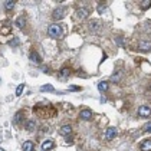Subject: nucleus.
Returning <instances> with one entry per match:
<instances>
[{
    "label": "nucleus",
    "instance_id": "f257e3e1",
    "mask_svg": "<svg viewBox=\"0 0 151 151\" xmlns=\"http://www.w3.org/2000/svg\"><path fill=\"white\" fill-rule=\"evenodd\" d=\"M47 33L53 39H59V37H62V35H63V27L58 23H52L47 27Z\"/></svg>",
    "mask_w": 151,
    "mask_h": 151
},
{
    "label": "nucleus",
    "instance_id": "f03ea898",
    "mask_svg": "<svg viewBox=\"0 0 151 151\" xmlns=\"http://www.w3.org/2000/svg\"><path fill=\"white\" fill-rule=\"evenodd\" d=\"M89 13H91V9H89V7H79V9L75 12L73 17L78 19V20H83V19H86V17L89 16Z\"/></svg>",
    "mask_w": 151,
    "mask_h": 151
},
{
    "label": "nucleus",
    "instance_id": "7ed1b4c3",
    "mask_svg": "<svg viewBox=\"0 0 151 151\" xmlns=\"http://www.w3.org/2000/svg\"><path fill=\"white\" fill-rule=\"evenodd\" d=\"M66 14V9L65 7H56L53 12H52V19L53 20H62Z\"/></svg>",
    "mask_w": 151,
    "mask_h": 151
},
{
    "label": "nucleus",
    "instance_id": "20e7f679",
    "mask_svg": "<svg viewBox=\"0 0 151 151\" xmlns=\"http://www.w3.org/2000/svg\"><path fill=\"white\" fill-rule=\"evenodd\" d=\"M101 27H102V24H101L99 20H96V19L89 20V23H88V29H89L92 33H98V32L101 30Z\"/></svg>",
    "mask_w": 151,
    "mask_h": 151
},
{
    "label": "nucleus",
    "instance_id": "39448f33",
    "mask_svg": "<svg viewBox=\"0 0 151 151\" xmlns=\"http://www.w3.org/2000/svg\"><path fill=\"white\" fill-rule=\"evenodd\" d=\"M116 134H118L116 128L115 127H109V128H106V131H105V138L106 139H114L116 137Z\"/></svg>",
    "mask_w": 151,
    "mask_h": 151
},
{
    "label": "nucleus",
    "instance_id": "423d86ee",
    "mask_svg": "<svg viewBox=\"0 0 151 151\" xmlns=\"http://www.w3.org/2000/svg\"><path fill=\"white\" fill-rule=\"evenodd\" d=\"M122 73H124V70L121 69V68H116L115 72H114L112 76H111V82H118L121 78H122Z\"/></svg>",
    "mask_w": 151,
    "mask_h": 151
},
{
    "label": "nucleus",
    "instance_id": "0eeeda50",
    "mask_svg": "<svg viewBox=\"0 0 151 151\" xmlns=\"http://www.w3.org/2000/svg\"><path fill=\"white\" fill-rule=\"evenodd\" d=\"M151 114V108L147 106V105H142L138 108V115L139 116H148Z\"/></svg>",
    "mask_w": 151,
    "mask_h": 151
},
{
    "label": "nucleus",
    "instance_id": "6e6552de",
    "mask_svg": "<svg viewBox=\"0 0 151 151\" xmlns=\"http://www.w3.org/2000/svg\"><path fill=\"white\" fill-rule=\"evenodd\" d=\"M79 116H81V119H83V121H88V119L92 118V111L91 109H82Z\"/></svg>",
    "mask_w": 151,
    "mask_h": 151
},
{
    "label": "nucleus",
    "instance_id": "1a4fd4ad",
    "mask_svg": "<svg viewBox=\"0 0 151 151\" xmlns=\"http://www.w3.org/2000/svg\"><path fill=\"white\" fill-rule=\"evenodd\" d=\"M59 132H60V135H63V137H69L70 134H72V127H70V125H62Z\"/></svg>",
    "mask_w": 151,
    "mask_h": 151
},
{
    "label": "nucleus",
    "instance_id": "9d476101",
    "mask_svg": "<svg viewBox=\"0 0 151 151\" xmlns=\"http://www.w3.org/2000/svg\"><path fill=\"white\" fill-rule=\"evenodd\" d=\"M53 147H55V142H53L52 139H46V141H43V142H42V150L43 151L52 150Z\"/></svg>",
    "mask_w": 151,
    "mask_h": 151
},
{
    "label": "nucleus",
    "instance_id": "9b49d317",
    "mask_svg": "<svg viewBox=\"0 0 151 151\" xmlns=\"http://www.w3.org/2000/svg\"><path fill=\"white\" fill-rule=\"evenodd\" d=\"M29 58H30V60H32V62H35V63H42V58L39 56V53H37V52H35V50L29 53Z\"/></svg>",
    "mask_w": 151,
    "mask_h": 151
},
{
    "label": "nucleus",
    "instance_id": "f8f14e48",
    "mask_svg": "<svg viewBox=\"0 0 151 151\" xmlns=\"http://www.w3.org/2000/svg\"><path fill=\"white\" fill-rule=\"evenodd\" d=\"M22 150L23 151H35V144L32 141H26L23 145H22Z\"/></svg>",
    "mask_w": 151,
    "mask_h": 151
},
{
    "label": "nucleus",
    "instance_id": "ddd939ff",
    "mask_svg": "<svg viewBox=\"0 0 151 151\" xmlns=\"http://www.w3.org/2000/svg\"><path fill=\"white\" fill-rule=\"evenodd\" d=\"M141 151H151V139H145L141 142Z\"/></svg>",
    "mask_w": 151,
    "mask_h": 151
},
{
    "label": "nucleus",
    "instance_id": "4468645a",
    "mask_svg": "<svg viewBox=\"0 0 151 151\" xmlns=\"http://www.w3.org/2000/svg\"><path fill=\"white\" fill-rule=\"evenodd\" d=\"M40 92H55V88L52 85L46 83V85H42L40 86Z\"/></svg>",
    "mask_w": 151,
    "mask_h": 151
},
{
    "label": "nucleus",
    "instance_id": "2eb2a0df",
    "mask_svg": "<svg viewBox=\"0 0 151 151\" xmlns=\"http://www.w3.org/2000/svg\"><path fill=\"white\" fill-rule=\"evenodd\" d=\"M139 50H151V42H139Z\"/></svg>",
    "mask_w": 151,
    "mask_h": 151
},
{
    "label": "nucleus",
    "instance_id": "dca6fc26",
    "mask_svg": "<svg viewBox=\"0 0 151 151\" xmlns=\"http://www.w3.org/2000/svg\"><path fill=\"white\" fill-rule=\"evenodd\" d=\"M16 26H17L19 29H23L24 26H26V19H24L23 16L17 17V20H16Z\"/></svg>",
    "mask_w": 151,
    "mask_h": 151
},
{
    "label": "nucleus",
    "instance_id": "f3484780",
    "mask_svg": "<svg viewBox=\"0 0 151 151\" xmlns=\"http://www.w3.org/2000/svg\"><path fill=\"white\" fill-rule=\"evenodd\" d=\"M69 73H70L69 68H62V69L59 70V76H60V78H65V79L69 76Z\"/></svg>",
    "mask_w": 151,
    "mask_h": 151
},
{
    "label": "nucleus",
    "instance_id": "a211bd4d",
    "mask_svg": "<svg viewBox=\"0 0 151 151\" xmlns=\"http://www.w3.org/2000/svg\"><path fill=\"white\" fill-rule=\"evenodd\" d=\"M24 127H26V129H27V131H35V129H36V122H35V121H27Z\"/></svg>",
    "mask_w": 151,
    "mask_h": 151
},
{
    "label": "nucleus",
    "instance_id": "6ab92c4d",
    "mask_svg": "<svg viewBox=\"0 0 151 151\" xmlns=\"http://www.w3.org/2000/svg\"><path fill=\"white\" fill-rule=\"evenodd\" d=\"M98 89H99L101 92H105V91L108 89V82H106V81L99 82V83H98Z\"/></svg>",
    "mask_w": 151,
    "mask_h": 151
},
{
    "label": "nucleus",
    "instance_id": "aec40b11",
    "mask_svg": "<svg viewBox=\"0 0 151 151\" xmlns=\"http://www.w3.org/2000/svg\"><path fill=\"white\" fill-rule=\"evenodd\" d=\"M23 88H24V83H20L17 88H16V96H20L23 93Z\"/></svg>",
    "mask_w": 151,
    "mask_h": 151
},
{
    "label": "nucleus",
    "instance_id": "412c9836",
    "mask_svg": "<svg viewBox=\"0 0 151 151\" xmlns=\"http://www.w3.org/2000/svg\"><path fill=\"white\" fill-rule=\"evenodd\" d=\"M69 91L70 92H81L82 88L81 86H76V85H72V86H69Z\"/></svg>",
    "mask_w": 151,
    "mask_h": 151
},
{
    "label": "nucleus",
    "instance_id": "4be33fe9",
    "mask_svg": "<svg viewBox=\"0 0 151 151\" xmlns=\"http://www.w3.org/2000/svg\"><path fill=\"white\" fill-rule=\"evenodd\" d=\"M16 4V1H13V0H10V1H6L4 3V6H6V9L7 10H10V9H13V6Z\"/></svg>",
    "mask_w": 151,
    "mask_h": 151
},
{
    "label": "nucleus",
    "instance_id": "5701e85b",
    "mask_svg": "<svg viewBox=\"0 0 151 151\" xmlns=\"http://www.w3.org/2000/svg\"><path fill=\"white\" fill-rule=\"evenodd\" d=\"M139 6H141L142 9H148V7L151 6V1L150 0H147V1H141V3H139Z\"/></svg>",
    "mask_w": 151,
    "mask_h": 151
},
{
    "label": "nucleus",
    "instance_id": "b1692460",
    "mask_svg": "<svg viewBox=\"0 0 151 151\" xmlns=\"http://www.w3.org/2000/svg\"><path fill=\"white\" fill-rule=\"evenodd\" d=\"M23 112H19V114H16V116H14V119L16 121H23Z\"/></svg>",
    "mask_w": 151,
    "mask_h": 151
},
{
    "label": "nucleus",
    "instance_id": "393cba45",
    "mask_svg": "<svg viewBox=\"0 0 151 151\" xmlns=\"http://www.w3.org/2000/svg\"><path fill=\"white\" fill-rule=\"evenodd\" d=\"M105 7H106L105 4H98V9H96V10H98V13L101 14V13H102V12L105 10Z\"/></svg>",
    "mask_w": 151,
    "mask_h": 151
},
{
    "label": "nucleus",
    "instance_id": "a878e982",
    "mask_svg": "<svg viewBox=\"0 0 151 151\" xmlns=\"http://www.w3.org/2000/svg\"><path fill=\"white\" fill-rule=\"evenodd\" d=\"M144 129H145V132H151V122H147Z\"/></svg>",
    "mask_w": 151,
    "mask_h": 151
},
{
    "label": "nucleus",
    "instance_id": "bb28decb",
    "mask_svg": "<svg viewBox=\"0 0 151 151\" xmlns=\"http://www.w3.org/2000/svg\"><path fill=\"white\" fill-rule=\"evenodd\" d=\"M10 45H12V46H16V45H19V40H17V39H13L12 42H10Z\"/></svg>",
    "mask_w": 151,
    "mask_h": 151
},
{
    "label": "nucleus",
    "instance_id": "cd10ccee",
    "mask_svg": "<svg viewBox=\"0 0 151 151\" xmlns=\"http://www.w3.org/2000/svg\"><path fill=\"white\" fill-rule=\"evenodd\" d=\"M0 151H4V150H3V148H0Z\"/></svg>",
    "mask_w": 151,
    "mask_h": 151
}]
</instances>
